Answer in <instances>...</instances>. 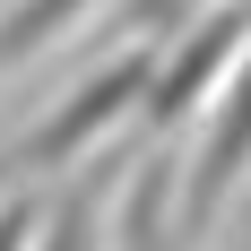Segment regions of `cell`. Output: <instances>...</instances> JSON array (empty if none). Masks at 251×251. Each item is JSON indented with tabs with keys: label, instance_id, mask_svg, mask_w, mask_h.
<instances>
[{
	"label": "cell",
	"instance_id": "obj_1",
	"mask_svg": "<svg viewBox=\"0 0 251 251\" xmlns=\"http://www.w3.org/2000/svg\"><path fill=\"white\" fill-rule=\"evenodd\" d=\"M148 70H156V44H113L70 96H52V113H35L0 148V191H26V182H44V174H78V165H96L113 148V130H139Z\"/></svg>",
	"mask_w": 251,
	"mask_h": 251
},
{
	"label": "cell",
	"instance_id": "obj_2",
	"mask_svg": "<svg viewBox=\"0 0 251 251\" xmlns=\"http://www.w3.org/2000/svg\"><path fill=\"white\" fill-rule=\"evenodd\" d=\"M243 44H251V0H226V9L191 18L182 35H165L148 70V104H139V139L156 148V139H174L182 113H208V96L234 78Z\"/></svg>",
	"mask_w": 251,
	"mask_h": 251
},
{
	"label": "cell",
	"instance_id": "obj_3",
	"mask_svg": "<svg viewBox=\"0 0 251 251\" xmlns=\"http://www.w3.org/2000/svg\"><path fill=\"white\" fill-rule=\"evenodd\" d=\"M251 191V44L234 61V78L208 96L200 148L182 156V243L208 251V234L234 217V200Z\"/></svg>",
	"mask_w": 251,
	"mask_h": 251
},
{
	"label": "cell",
	"instance_id": "obj_4",
	"mask_svg": "<svg viewBox=\"0 0 251 251\" xmlns=\"http://www.w3.org/2000/svg\"><path fill=\"white\" fill-rule=\"evenodd\" d=\"M104 217H113V148H104L96 165H78V182L61 200H44L35 251H104Z\"/></svg>",
	"mask_w": 251,
	"mask_h": 251
},
{
	"label": "cell",
	"instance_id": "obj_5",
	"mask_svg": "<svg viewBox=\"0 0 251 251\" xmlns=\"http://www.w3.org/2000/svg\"><path fill=\"white\" fill-rule=\"evenodd\" d=\"M104 9H113V0H0V78L26 70V61H44L70 26L104 18Z\"/></svg>",
	"mask_w": 251,
	"mask_h": 251
},
{
	"label": "cell",
	"instance_id": "obj_6",
	"mask_svg": "<svg viewBox=\"0 0 251 251\" xmlns=\"http://www.w3.org/2000/svg\"><path fill=\"white\" fill-rule=\"evenodd\" d=\"M35 234H44V182L0 191V251H35Z\"/></svg>",
	"mask_w": 251,
	"mask_h": 251
}]
</instances>
